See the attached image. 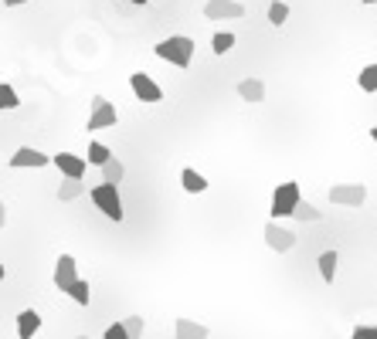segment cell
<instances>
[{"mask_svg":"<svg viewBox=\"0 0 377 339\" xmlns=\"http://www.w3.org/2000/svg\"><path fill=\"white\" fill-rule=\"evenodd\" d=\"M20 4H27V0H4V7H20Z\"/></svg>","mask_w":377,"mask_h":339,"instance_id":"30","label":"cell"},{"mask_svg":"<svg viewBox=\"0 0 377 339\" xmlns=\"http://www.w3.org/2000/svg\"><path fill=\"white\" fill-rule=\"evenodd\" d=\"M65 292H68V299L75 302V305H89V299H92V292H89V282H85V279H75Z\"/></svg>","mask_w":377,"mask_h":339,"instance_id":"20","label":"cell"},{"mask_svg":"<svg viewBox=\"0 0 377 339\" xmlns=\"http://www.w3.org/2000/svg\"><path fill=\"white\" fill-rule=\"evenodd\" d=\"M38 329H41V312L38 309H24L18 316V339H35Z\"/></svg>","mask_w":377,"mask_h":339,"instance_id":"14","label":"cell"},{"mask_svg":"<svg viewBox=\"0 0 377 339\" xmlns=\"http://www.w3.org/2000/svg\"><path fill=\"white\" fill-rule=\"evenodd\" d=\"M51 279H55V285L65 292V288L78 279V262L72 258V255H61V258L55 262V275H51Z\"/></svg>","mask_w":377,"mask_h":339,"instance_id":"11","label":"cell"},{"mask_svg":"<svg viewBox=\"0 0 377 339\" xmlns=\"http://www.w3.org/2000/svg\"><path fill=\"white\" fill-rule=\"evenodd\" d=\"M231 48H235V34H231V31H218V34L211 38V51H214V55H228Z\"/></svg>","mask_w":377,"mask_h":339,"instance_id":"24","label":"cell"},{"mask_svg":"<svg viewBox=\"0 0 377 339\" xmlns=\"http://www.w3.org/2000/svg\"><path fill=\"white\" fill-rule=\"evenodd\" d=\"M89 197H92V204L102 210L109 221H116V224L123 221V214H126V210H123V200H119V190H116V187H109V184H99V187L89 190Z\"/></svg>","mask_w":377,"mask_h":339,"instance_id":"2","label":"cell"},{"mask_svg":"<svg viewBox=\"0 0 377 339\" xmlns=\"http://www.w3.org/2000/svg\"><path fill=\"white\" fill-rule=\"evenodd\" d=\"M292 217H296V221H302V224H306V221L313 224V221H320V217H323V210H316L309 200H299V204H296V210H292Z\"/></svg>","mask_w":377,"mask_h":339,"instance_id":"25","label":"cell"},{"mask_svg":"<svg viewBox=\"0 0 377 339\" xmlns=\"http://www.w3.org/2000/svg\"><path fill=\"white\" fill-rule=\"evenodd\" d=\"M360 4H377V0H360Z\"/></svg>","mask_w":377,"mask_h":339,"instance_id":"34","label":"cell"},{"mask_svg":"<svg viewBox=\"0 0 377 339\" xmlns=\"http://www.w3.org/2000/svg\"><path fill=\"white\" fill-rule=\"evenodd\" d=\"M72 339H89V336H72Z\"/></svg>","mask_w":377,"mask_h":339,"instance_id":"35","label":"cell"},{"mask_svg":"<svg viewBox=\"0 0 377 339\" xmlns=\"http://www.w3.org/2000/svg\"><path fill=\"white\" fill-rule=\"evenodd\" d=\"M4 279H7V268H4V264H0V282H4Z\"/></svg>","mask_w":377,"mask_h":339,"instance_id":"31","label":"cell"},{"mask_svg":"<svg viewBox=\"0 0 377 339\" xmlns=\"http://www.w3.org/2000/svg\"><path fill=\"white\" fill-rule=\"evenodd\" d=\"M130 4H140V7H143V4H147V0H130Z\"/></svg>","mask_w":377,"mask_h":339,"instance_id":"32","label":"cell"},{"mask_svg":"<svg viewBox=\"0 0 377 339\" xmlns=\"http://www.w3.org/2000/svg\"><path fill=\"white\" fill-rule=\"evenodd\" d=\"M299 200H302V193H299V184H296V180L279 184L276 193H272V221H279V217H292V210H296Z\"/></svg>","mask_w":377,"mask_h":339,"instance_id":"3","label":"cell"},{"mask_svg":"<svg viewBox=\"0 0 377 339\" xmlns=\"http://www.w3.org/2000/svg\"><path fill=\"white\" fill-rule=\"evenodd\" d=\"M238 98H242V102H252V105L265 102V82L262 78H242V82H238Z\"/></svg>","mask_w":377,"mask_h":339,"instance_id":"12","label":"cell"},{"mask_svg":"<svg viewBox=\"0 0 377 339\" xmlns=\"http://www.w3.org/2000/svg\"><path fill=\"white\" fill-rule=\"evenodd\" d=\"M130 85H132V95H136L140 102H160V98H163V89H160L147 72H132Z\"/></svg>","mask_w":377,"mask_h":339,"instance_id":"8","label":"cell"},{"mask_svg":"<svg viewBox=\"0 0 377 339\" xmlns=\"http://www.w3.org/2000/svg\"><path fill=\"white\" fill-rule=\"evenodd\" d=\"M180 184H184V190H187V193H204V190H208V177L187 167L184 173H180Z\"/></svg>","mask_w":377,"mask_h":339,"instance_id":"16","label":"cell"},{"mask_svg":"<svg viewBox=\"0 0 377 339\" xmlns=\"http://www.w3.org/2000/svg\"><path fill=\"white\" fill-rule=\"evenodd\" d=\"M116 122H119V115H116L113 102H106V95H95V98H92V115H89L85 129H89V132H95V129H113Z\"/></svg>","mask_w":377,"mask_h":339,"instance_id":"4","label":"cell"},{"mask_svg":"<svg viewBox=\"0 0 377 339\" xmlns=\"http://www.w3.org/2000/svg\"><path fill=\"white\" fill-rule=\"evenodd\" d=\"M265 245L272 248V251H279V255H285V251L296 248V234L289 227H283L279 221H268L265 224Z\"/></svg>","mask_w":377,"mask_h":339,"instance_id":"6","label":"cell"},{"mask_svg":"<svg viewBox=\"0 0 377 339\" xmlns=\"http://www.w3.org/2000/svg\"><path fill=\"white\" fill-rule=\"evenodd\" d=\"M102 339H130L126 336V329H123V322H113L106 333H102Z\"/></svg>","mask_w":377,"mask_h":339,"instance_id":"28","label":"cell"},{"mask_svg":"<svg viewBox=\"0 0 377 339\" xmlns=\"http://www.w3.org/2000/svg\"><path fill=\"white\" fill-rule=\"evenodd\" d=\"M20 105V98H18V92L7 85V82H0V113H14Z\"/></svg>","mask_w":377,"mask_h":339,"instance_id":"23","label":"cell"},{"mask_svg":"<svg viewBox=\"0 0 377 339\" xmlns=\"http://www.w3.org/2000/svg\"><path fill=\"white\" fill-rule=\"evenodd\" d=\"M285 20H289V4L272 0V4H268V24H272V27H283Z\"/></svg>","mask_w":377,"mask_h":339,"instance_id":"22","label":"cell"},{"mask_svg":"<svg viewBox=\"0 0 377 339\" xmlns=\"http://www.w3.org/2000/svg\"><path fill=\"white\" fill-rule=\"evenodd\" d=\"M357 85H360V92H367V95H374V92H377V65H367V68H360Z\"/></svg>","mask_w":377,"mask_h":339,"instance_id":"21","label":"cell"},{"mask_svg":"<svg viewBox=\"0 0 377 339\" xmlns=\"http://www.w3.org/2000/svg\"><path fill=\"white\" fill-rule=\"evenodd\" d=\"M350 339H377V322L374 326H357V329L350 333Z\"/></svg>","mask_w":377,"mask_h":339,"instance_id":"27","label":"cell"},{"mask_svg":"<svg viewBox=\"0 0 377 339\" xmlns=\"http://www.w3.org/2000/svg\"><path fill=\"white\" fill-rule=\"evenodd\" d=\"M102 184H109V187H119L123 184V177H126V167H123V160H109V163H102Z\"/></svg>","mask_w":377,"mask_h":339,"instance_id":"15","label":"cell"},{"mask_svg":"<svg viewBox=\"0 0 377 339\" xmlns=\"http://www.w3.org/2000/svg\"><path fill=\"white\" fill-rule=\"evenodd\" d=\"M204 18L208 20H238V18H245V7L238 4V0H208L204 4Z\"/></svg>","mask_w":377,"mask_h":339,"instance_id":"9","label":"cell"},{"mask_svg":"<svg viewBox=\"0 0 377 339\" xmlns=\"http://www.w3.org/2000/svg\"><path fill=\"white\" fill-rule=\"evenodd\" d=\"M51 163V156H44L41 150H35V146H20L14 156H11V167L14 170H41Z\"/></svg>","mask_w":377,"mask_h":339,"instance_id":"10","label":"cell"},{"mask_svg":"<svg viewBox=\"0 0 377 339\" xmlns=\"http://www.w3.org/2000/svg\"><path fill=\"white\" fill-rule=\"evenodd\" d=\"M211 329L194 319H177L173 322V339H208Z\"/></svg>","mask_w":377,"mask_h":339,"instance_id":"13","label":"cell"},{"mask_svg":"<svg viewBox=\"0 0 377 339\" xmlns=\"http://www.w3.org/2000/svg\"><path fill=\"white\" fill-rule=\"evenodd\" d=\"M316 264H320V275H323V282L330 285V282H333V279H337L340 255H337V251H323V255H320V262H316Z\"/></svg>","mask_w":377,"mask_h":339,"instance_id":"18","label":"cell"},{"mask_svg":"<svg viewBox=\"0 0 377 339\" xmlns=\"http://www.w3.org/2000/svg\"><path fill=\"white\" fill-rule=\"evenodd\" d=\"M143 326H147V322H143V316H126V319H123V329H126V336H130V339L143 336Z\"/></svg>","mask_w":377,"mask_h":339,"instance_id":"26","label":"cell"},{"mask_svg":"<svg viewBox=\"0 0 377 339\" xmlns=\"http://www.w3.org/2000/svg\"><path fill=\"white\" fill-rule=\"evenodd\" d=\"M51 163L58 167V173H61L65 180H85V170H89V163H85L82 156H75V153H55Z\"/></svg>","mask_w":377,"mask_h":339,"instance_id":"7","label":"cell"},{"mask_svg":"<svg viewBox=\"0 0 377 339\" xmlns=\"http://www.w3.org/2000/svg\"><path fill=\"white\" fill-rule=\"evenodd\" d=\"M89 190V184H82V180H61V187H58V200H78L82 193Z\"/></svg>","mask_w":377,"mask_h":339,"instance_id":"19","label":"cell"},{"mask_svg":"<svg viewBox=\"0 0 377 339\" xmlns=\"http://www.w3.org/2000/svg\"><path fill=\"white\" fill-rule=\"evenodd\" d=\"M371 136H374V143H377V126H374V129H371Z\"/></svg>","mask_w":377,"mask_h":339,"instance_id":"33","label":"cell"},{"mask_svg":"<svg viewBox=\"0 0 377 339\" xmlns=\"http://www.w3.org/2000/svg\"><path fill=\"white\" fill-rule=\"evenodd\" d=\"M330 200L340 207H360L367 200V187L364 184H337V187H330Z\"/></svg>","mask_w":377,"mask_h":339,"instance_id":"5","label":"cell"},{"mask_svg":"<svg viewBox=\"0 0 377 339\" xmlns=\"http://www.w3.org/2000/svg\"><path fill=\"white\" fill-rule=\"evenodd\" d=\"M153 51H156V58L170 61L173 68H190V61H194V41H190L187 34H170V38H163Z\"/></svg>","mask_w":377,"mask_h":339,"instance_id":"1","label":"cell"},{"mask_svg":"<svg viewBox=\"0 0 377 339\" xmlns=\"http://www.w3.org/2000/svg\"><path fill=\"white\" fill-rule=\"evenodd\" d=\"M0 227H7V207H4V200H0Z\"/></svg>","mask_w":377,"mask_h":339,"instance_id":"29","label":"cell"},{"mask_svg":"<svg viewBox=\"0 0 377 339\" xmlns=\"http://www.w3.org/2000/svg\"><path fill=\"white\" fill-rule=\"evenodd\" d=\"M82 160H85V163H89V167H102V163H109V160H113V150H109V146H106V143H89V156H82Z\"/></svg>","mask_w":377,"mask_h":339,"instance_id":"17","label":"cell"}]
</instances>
